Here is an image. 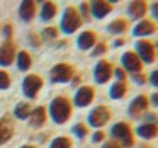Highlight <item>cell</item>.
Instances as JSON below:
<instances>
[{"label": "cell", "instance_id": "6da1fadb", "mask_svg": "<svg viewBox=\"0 0 158 148\" xmlns=\"http://www.w3.org/2000/svg\"><path fill=\"white\" fill-rule=\"evenodd\" d=\"M49 116L56 124H63L72 116V104L66 97H56L49 104Z\"/></svg>", "mask_w": 158, "mask_h": 148}, {"label": "cell", "instance_id": "7a4b0ae2", "mask_svg": "<svg viewBox=\"0 0 158 148\" xmlns=\"http://www.w3.org/2000/svg\"><path fill=\"white\" fill-rule=\"evenodd\" d=\"M110 136H112V140H116L123 148H131L134 145V131L131 129V126L127 123H124V121L116 123L110 128Z\"/></svg>", "mask_w": 158, "mask_h": 148}, {"label": "cell", "instance_id": "3957f363", "mask_svg": "<svg viewBox=\"0 0 158 148\" xmlns=\"http://www.w3.org/2000/svg\"><path fill=\"white\" fill-rule=\"evenodd\" d=\"M83 21L80 17L78 11L75 7H66L65 12H63V17H61V22H60V27L65 34H73L77 32L80 27H82Z\"/></svg>", "mask_w": 158, "mask_h": 148}, {"label": "cell", "instance_id": "277c9868", "mask_svg": "<svg viewBox=\"0 0 158 148\" xmlns=\"http://www.w3.org/2000/svg\"><path fill=\"white\" fill-rule=\"evenodd\" d=\"M138 58L141 60V63L144 65H151V63L156 60V49H155V44L151 41H146V39H139L136 41V51Z\"/></svg>", "mask_w": 158, "mask_h": 148}, {"label": "cell", "instance_id": "5b68a950", "mask_svg": "<svg viewBox=\"0 0 158 148\" xmlns=\"http://www.w3.org/2000/svg\"><path fill=\"white\" fill-rule=\"evenodd\" d=\"M73 73H75V70H73L72 65H68V63H58V65H55L51 68L49 78H51L53 83H66L73 78Z\"/></svg>", "mask_w": 158, "mask_h": 148}, {"label": "cell", "instance_id": "8992f818", "mask_svg": "<svg viewBox=\"0 0 158 148\" xmlns=\"http://www.w3.org/2000/svg\"><path fill=\"white\" fill-rule=\"evenodd\" d=\"M109 119H110V111H109V107H106V106L94 107L89 114V124L92 128L106 126V124L109 123Z\"/></svg>", "mask_w": 158, "mask_h": 148}, {"label": "cell", "instance_id": "52a82bcc", "mask_svg": "<svg viewBox=\"0 0 158 148\" xmlns=\"http://www.w3.org/2000/svg\"><path fill=\"white\" fill-rule=\"evenodd\" d=\"M121 63H123V70L127 72L129 75H134V73H139L143 70V63L138 58V55L134 51H126L123 56H121Z\"/></svg>", "mask_w": 158, "mask_h": 148}, {"label": "cell", "instance_id": "ba28073f", "mask_svg": "<svg viewBox=\"0 0 158 148\" xmlns=\"http://www.w3.org/2000/svg\"><path fill=\"white\" fill-rule=\"evenodd\" d=\"M43 87V78L39 75H27L22 82V92L27 99H34Z\"/></svg>", "mask_w": 158, "mask_h": 148}, {"label": "cell", "instance_id": "9c48e42d", "mask_svg": "<svg viewBox=\"0 0 158 148\" xmlns=\"http://www.w3.org/2000/svg\"><path fill=\"white\" fill-rule=\"evenodd\" d=\"M112 72H114V66L110 65V61H107V60H99V63H97L95 68H94V80H95L97 83H106L110 80Z\"/></svg>", "mask_w": 158, "mask_h": 148}, {"label": "cell", "instance_id": "30bf717a", "mask_svg": "<svg viewBox=\"0 0 158 148\" xmlns=\"http://www.w3.org/2000/svg\"><path fill=\"white\" fill-rule=\"evenodd\" d=\"M94 99H95V90H94V87L83 85L77 90L75 97H73V104L77 107H87L94 102Z\"/></svg>", "mask_w": 158, "mask_h": 148}, {"label": "cell", "instance_id": "8fae6325", "mask_svg": "<svg viewBox=\"0 0 158 148\" xmlns=\"http://www.w3.org/2000/svg\"><path fill=\"white\" fill-rule=\"evenodd\" d=\"M148 106H150V100H148L146 95H136L129 104V116L133 119L143 117L144 112L148 111Z\"/></svg>", "mask_w": 158, "mask_h": 148}, {"label": "cell", "instance_id": "7c38bea8", "mask_svg": "<svg viewBox=\"0 0 158 148\" xmlns=\"http://www.w3.org/2000/svg\"><path fill=\"white\" fill-rule=\"evenodd\" d=\"M90 14L95 19H104L112 12V4H109L107 0H90L89 2Z\"/></svg>", "mask_w": 158, "mask_h": 148}, {"label": "cell", "instance_id": "4fadbf2b", "mask_svg": "<svg viewBox=\"0 0 158 148\" xmlns=\"http://www.w3.org/2000/svg\"><path fill=\"white\" fill-rule=\"evenodd\" d=\"M148 12V2L146 0H131V4L127 5V15L134 21H141L144 19Z\"/></svg>", "mask_w": 158, "mask_h": 148}, {"label": "cell", "instance_id": "5bb4252c", "mask_svg": "<svg viewBox=\"0 0 158 148\" xmlns=\"http://www.w3.org/2000/svg\"><path fill=\"white\" fill-rule=\"evenodd\" d=\"M15 60V44L12 41H5L0 46V66H9Z\"/></svg>", "mask_w": 158, "mask_h": 148}, {"label": "cell", "instance_id": "9a60e30c", "mask_svg": "<svg viewBox=\"0 0 158 148\" xmlns=\"http://www.w3.org/2000/svg\"><path fill=\"white\" fill-rule=\"evenodd\" d=\"M156 31V24L150 19H141L136 26L133 27V36L136 38H146V36H151Z\"/></svg>", "mask_w": 158, "mask_h": 148}, {"label": "cell", "instance_id": "2e32d148", "mask_svg": "<svg viewBox=\"0 0 158 148\" xmlns=\"http://www.w3.org/2000/svg\"><path fill=\"white\" fill-rule=\"evenodd\" d=\"M95 44H97V34L94 31H83L82 34L78 36V39H77V46H78V49H82V51H89V49H92Z\"/></svg>", "mask_w": 158, "mask_h": 148}, {"label": "cell", "instance_id": "e0dca14e", "mask_svg": "<svg viewBox=\"0 0 158 148\" xmlns=\"http://www.w3.org/2000/svg\"><path fill=\"white\" fill-rule=\"evenodd\" d=\"M14 134V124L9 117H0V146L5 145Z\"/></svg>", "mask_w": 158, "mask_h": 148}, {"label": "cell", "instance_id": "ac0fdd59", "mask_svg": "<svg viewBox=\"0 0 158 148\" xmlns=\"http://www.w3.org/2000/svg\"><path fill=\"white\" fill-rule=\"evenodd\" d=\"M36 14V4L34 0H22L21 7H19V15L24 22H31Z\"/></svg>", "mask_w": 158, "mask_h": 148}, {"label": "cell", "instance_id": "d6986e66", "mask_svg": "<svg viewBox=\"0 0 158 148\" xmlns=\"http://www.w3.org/2000/svg\"><path fill=\"white\" fill-rule=\"evenodd\" d=\"M136 134L141 140H153L158 134V124H151V123H143L136 128Z\"/></svg>", "mask_w": 158, "mask_h": 148}, {"label": "cell", "instance_id": "ffe728a7", "mask_svg": "<svg viewBox=\"0 0 158 148\" xmlns=\"http://www.w3.org/2000/svg\"><path fill=\"white\" fill-rule=\"evenodd\" d=\"M29 121H31V126H34V128L43 126L44 121H46V109L43 106L32 109L31 111V116H29Z\"/></svg>", "mask_w": 158, "mask_h": 148}, {"label": "cell", "instance_id": "44dd1931", "mask_svg": "<svg viewBox=\"0 0 158 148\" xmlns=\"http://www.w3.org/2000/svg\"><path fill=\"white\" fill-rule=\"evenodd\" d=\"M126 94H127V85H126V82H116V83H112V85H110V90H109L110 99L121 100L124 95H126Z\"/></svg>", "mask_w": 158, "mask_h": 148}, {"label": "cell", "instance_id": "7402d4cb", "mask_svg": "<svg viewBox=\"0 0 158 148\" xmlns=\"http://www.w3.org/2000/svg\"><path fill=\"white\" fill-rule=\"evenodd\" d=\"M127 21L126 19H116V21H112L109 26H107V31L110 32V34H124V32L127 31Z\"/></svg>", "mask_w": 158, "mask_h": 148}, {"label": "cell", "instance_id": "603a6c76", "mask_svg": "<svg viewBox=\"0 0 158 148\" xmlns=\"http://www.w3.org/2000/svg\"><path fill=\"white\" fill-rule=\"evenodd\" d=\"M56 12H58V7H56L55 2L46 0L44 4H43V9H41V19L43 21H51L56 15Z\"/></svg>", "mask_w": 158, "mask_h": 148}, {"label": "cell", "instance_id": "cb8c5ba5", "mask_svg": "<svg viewBox=\"0 0 158 148\" xmlns=\"http://www.w3.org/2000/svg\"><path fill=\"white\" fill-rule=\"evenodd\" d=\"M15 58H17V68L21 70V72H27V70L31 68L32 60H31V55H29L27 51H19Z\"/></svg>", "mask_w": 158, "mask_h": 148}, {"label": "cell", "instance_id": "d4e9b609", "mask_svg": "<svg viewBox=\"0 0 158 148\" xmlns=\"http://www.w3.org/2000/svg\"><path fill=\"white\" fill-rule=\"evenodd\" d=\"M31 106H29L27 102H19L17 106H15L14 109V114L17 119H29V116H31Z\"/></svg>", "mask_w": 158, "mask_h": 148}, {"label": "cell", "instance_id": "484cf974", "mask_svg": "<svg viewBox=\"0 0 158 148\" xmlns=\"http://www.w3.org/2000/svg\"><path fill=\"white\" fill-rule=\"evenodd\" d=\"M49 148H72V140L66 136H58L53 140V143L49 145Z\"/></svg>", "mask_w": 158, "mask_h": 148}, {"label": "cell", "instance_id": "4316f807", "mask_svg": "<svg viewBox=\"0 0 158 148\" xmlns=\"http://www.w3.org/2000/svg\"><path fill=\"white\" fill-rule=\"evenodd\" d=\"M78 14H80V17H82V21H90V7H89V2H82L80 4V7H78Z\"/></svg>", "mask_w": 158, "mask_h": 148}, {"label": "cell", "instance_id": "83f0119b", "mask_svg": "<svg viewBox=\"0 0 158 148\" xmlns=\"http://www.w3.org/2000/svg\"><path fill=\"white\" fill-rule=\"evenodd\" d=\"M72 131H73V134H75L77 138H85L87 134H89V129H87V126H85V124H82V123L75 124Z\"/></svg>", "mask_w": 158, "mask_h": 148}, {"label": "cell", "instance_id": "f1b7e54d", "mask_svg": "<svg viewBox=\"0 0 158 148\" xmlns=\"http://www.w3.org/2000/svg\"><path fill=\"white\" fill-rule=\"evenodd\" d=\"M10 87V77H9L7 72L0 70V90H5Z\"/></svg>", "mask_w": 158, "mask_h": 148}, {"label": "cell", "instance_id": "f546056e", "mask_svg": "<svg viewBox=\"0 0 158 148\" xmlns=\"http://www.w3.org/2000/svg\"><path fill=\"white\" fill-rule=\"evenodd\" d=\"M56 36H58V31L55 27H46L43 31V39H46V41H53V39H56Z\"/></svg>", "mask_w": 158, "mask_h": 148}, {"label": "cell", "instance_id": "4dcf8cb0", "mask_svg": "<svg viewBox=\"0 0 158 148\" xmlns=\"http://www.w3.org/2000/svg\"><path fill=\"white\" fill-rule=\"evenodd\" d=\"M131 80H133L136 85H144V83L148 82V77L144 75L143 72H139V73H134V75H131Z\"/></svg>", "mask_w": 158, "mask_h": 148}, {"label": "cell", "instance_id": "1f68e13d", "mask_svg": "<svg viewBox=\"0 0 158 148\" xmlns=\"http://www.w3.org/2000/svg\"><path fill=\"white\" fill-rule=\"evenodd\" d=\"M106 51H107L106 43H97V44L92 48V55H94V56H100V55H104Z\"/></svg>", "mask_w": 158, "mask_h": 148}, {"label": "cell", "instance_id": "d6a6232c", "mask_svg": "<svg viewBox=\"0 0 158 148\" xmlns=\"http://www.w3.org/2000/svg\"><path fill=\"white\" fill-rule=\"evenodd\" d=\"M112 75L116 77V82H126V78H127L126 72H124L123 68H114Z\"/></svg>", "mask_w": 158, "mask_h": 148}, {"label": "cell", "instance_id": "836d02e7", "mask_svg": "<svg viewBox=\"0 0 158 148\" xmlns=\"http://www.w3.org/2000/svg\"><path fill=\"white\" fill-rule=\"evenodd\" d=\"M144 123H151V124H158V114L153 112H144Z\"/></svg>", "mask_w": 158, "mask_h": 148}, {"label": "cell", "instance_id": "e575fe53", "mask_svg": "<svg viewBox=\"0 0 158 148\" xmlns=\"http://www.w3.org/2000/svg\"><path fill=\"white\" fill-rule=\"evenodd\" d=\"M104 140H106V133H104V131H95V133L92 134L94 143H102Z\"/></svg>", "mask_w": 158, "mask_h": 148}, {"label": "cell", "instance_id": "d590c367", "mask_svg": "<svg viewBox=\"0 0 158 148\" xmlns=\"http://www.w3.org/2000/svg\"><path fill=\"white\" fill-rule=\"evenodd\" d=\"M148 82H150L153 87H158V68L153 70V72L150 73V77H148Z\"/></svg>", "mask_w": 158, "mask_h": 148}, {"label": "cell", "instance_id": "8d00e7d4", "mask_svg": "<svg viewBox=\"0 0 158 148\" xmlns=\"http://www.w3.org/2000/svg\"><path fill=\"white\" fill-rule=\"evenodd\" d=\"M102 148H123V146H121L116 140H107L106 143L102 145Z\"/></svg>", "mask_w": 158, "mask_h": 148}, {"label": "cell", "instance_id": "74e56055", "mask_svg": "<svg viewBox=\"0 0 158 148\" xmlns=\"http://www.w3.org/2000/svg\"><path fill=\"white\" fill-rule=\"evenodd\" d=\"M150 11H151V15H153V17L156 19V21H158V0H156V2H153V4H151Z\"/></svg>", "mask_w": 158, "mask_h": 148}, {"label": "cell", "instance_id": "f35d334b", "mask_svg": "<svg viewBox=\"0 0 158 148\" xmlns=\"http://www.w3.org/2000/svg\"><path fill=\"white\" fill-rule=\"evenodd\" d=\"M4 36H5V38H10V36H12V26L10 24L4 26Z\"/></svg>", "mask_w": 158, "mask_h": 148}, {"label": "cell", "instance_id": "ab89813d", "mask_svg": "<svg viewBox=\"0 0 158 148\" xmlns=\"http://www.w3.org/2000/svg\"><path fill=\"white\" fill-rule=\"evenodd\" d=\"M123 44H124V39H123V38L116 39V41L112 43V46H114V48H121V46H123Z\"/></svg>", "mask_w": 158, "mask_h": 148}, {"label": "cell", "instance_id": "60d3db41", "mask_svg": "<svg viewBox=\"0 0 158 148\" xmlns=\"http://www.w3.org/2000/svg\"><path fill=\"white\" fill-rule=\"evenodd\" d=\"M151 102H153L155 106L158 107V92H156V94H153V95H151Z\"/></svg>", "mask_w": 158, "mask_h": 148}, {"label": "cell", "instance_id": "b9f144b4", "mask_svg": "<svg viewBox=\"0 0 158 148\" xmlns=\"http://www.w3.org/2000/svg\"><path fill=\"white\" fill-rule=\"evenodd\" d=\"M21 148H36V146H32V145H24V146H21Z\"/></svg>", "mask_w": 158, "mask_h": 148}, {"label": "cell", "instance_id": "7bdbcfd3", "mask_svg": "<svg viewBox=\"0 0 158 148\" xmlns=\"http://www.w3.org/2000/svg\"><path fill=\"white\" fill-rule=\"evenodd\" d=\"M109 4H116V2H119V0H107Z\"/></svg>", "mask_w": 158, "mask_h": 148}, {"label": "cell", "instance_id": "ee69618b", "mask_svg": "<svg viewBox=\"0 0 158 148\" xmlns=\"http://www.w3.org/2000/svg\"><path fill=\"white\" fill-rule=\"evenodd\" d=\"M153 44H155V49H158V43H153Z\"/></svg>", "mask_w": 158, "mask_h": 148}, {"label": "cell", "instance_id": "f6af8a7d", "mask_svg": "<svg viewBox=\"0 0 158 148\" xmlns=\"http://www.w3.org/2000/svg\"><path fill=\"white\" fill-rule=\"evenodd\" d=\"M34 2H36V0H34ZM38 2H46V0H38Z\"/></svg>", "mask_w": 158, "mask_h": 148}]
</instances>
